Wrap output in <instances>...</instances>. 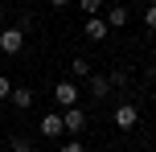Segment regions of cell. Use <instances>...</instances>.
I'll return each instance as SVG.
<instances>
[{
	"label": "cell",
	"mask_w": 156,
	"mask_h": 152,
	"mask_svg": "<svg viewBox=\"0 0 156 152\" xmlns=\"http://www.w3.org/2000/svg\"><path fill=\"white\" fill-rule=\"evenodd\" d=\"M21 49H25V29H16V25L12 29H0V54L12 58V54H21Z\"/></svg>",
	"instance_id": "cell-1"
},
{
	"label": "cell",
	"mask_w": 156,
	"mask_h": 152,
	"mask_svg": "<svg viewBox=\"0 0 156 152\" xmlns=\"http://www.w3.org/2000/svg\"><path fill=\"white\" fill-rule=\"evenodd\" d=\"M54 99H58L62 111H66V107H78V82H74V78H62V82L54 87Z\"/></svg>",
	"instance_id": "cell-2"
},
{
	"label": "cell",
	"mask_w": 156,
	"mask_h": 152,
	"mask_svg": "<svg viewBox=\"0 0 156 152\" xmlns=\"http://www.w3.org/2000/svg\"><path fill=\"white\" fill-rule=\"evenodd\" d=\"M41 136H45V140H62V136H66L62 111H49V115H41Z\"/></svg>",
	"instance_id": "cell-3"
},
{
	"label": "cell",
	"mask_w": 156,
	"mask_h": 152,
	"mask_svg": "<svg viewBox=\"0 0 156 152\" xmlns=\"http://www.w3.org/2000/svg\"><path fill=\"white\" fill-rule=\"evenodd\" d=\"M136 123H140V107H136V103H119L115 107V128H136Z\"/></svg>",
	"instance_id": "cell-4"
},
{
	"label": "cell",
	"mask_w": 156,
	"mask_h": 152,
	"mask_svg": "<svg viewBox=\"0 0 156 152\" xmlns=\"http://www.w3.org/2000/svg\"><path fill=\"white\" fill-rule=\"evenodd\" d=\"M86 37H90V41H107V33H111V25L107 21H103V16H86Z\"/></svg>",
	"instance_id": "cell-5"
},
{
	"label": "cell",
	"mask_w": 156,
	"mask_h": 152,
	"mask_svg": "<svg viewBox=\"0 0 156 152\" xmlns=\"http://www.w3.org/2000/svg\"><path fill=\"white\" fill-rule=\"evenodd\" d=\"M62 123H66V132H82V128H86L82 107H66V111H62Z\"/></svg>",
	"instance_id": "cell-6"
},
{
	"label": "cell",
	"mask_w": 156,
	"mask_h": 152,
	"mask_svg": "<svg viewBox=\"0 0 156 152\" xmlns=\"http://www.w3.org/2000/svg\"><path fill=\"white\" fill-rule=\"evenodd\" d=\"M8 103H12L16 111H29V107H33V90H29V87H12V95H8Z\"/></svg>",
	"instance_id": "cell-7"
},
{
	"label": "cell",
	"mask_w": 156,
	"mask_h": 152,
	"mask_svg": "<svg viewBox=\"0 0 156 152\" xmlns=\"http://www.w3.org/2000/svg\"><path fill=\"white\" fill-rule=\"evenodd\" d=\"M90 95L94 99H107L111 95V78H107V74H90Z\"/></svg>",
	"instance_id": "cell-8"
},
{
	"label": "cell",
	"mask_w": 156,
	"mask_h": 152,
	"mask_svg": "<svg viewBox=\"0 0 156 152\" xmlns=\"http://www.w3.org/2000/svg\"><path fill=\"white\" fill-rule=\"evenodd\" d=\"M103 21H107L111 29H119V25H127V8H123V4H111V8H107V16H103Z\"/></svg>",
	"instance_id": "cell-9"
},
{
	"label": "cell",
	"mask_w": 156,
	"mask_h": 152,
	"mask_svg": "<svg viewBox=\"0 0 156 152\" xmlns=\"http://www.w3.org/2000/svg\"><path fill=\"white\" fill-rule=\"evenodd\" d=\"M70 74H74V78H90V62H86V58H74V62H70Z\"/></svg>",
	"instance_id": "cell-10"
},
{
	"label": "cell",
	"mask_w": 156,
	"mask_h": 152,
	"mask_svg": "<svg viewBox=\"0 0 156 152\" xmlns=\"http://www.w3.org/2000/svg\"><path fill=\"white\" fill-rule=\"evenodd\" d=\"M78 8H82L86 16H99V8H103V0H78Z\"/></svg>",
	"instance_id": "cell-11"
},
{
	"label": "cell",
	"mask_w": 156,
	"mask_h": 152,
	"mask_svg": "<svg viewBox=\"0 0 156 152\" xmlns=\"http://www.w3.org/2000/svg\"><path fill=\"white\" fill-rule=\"evenodd\" d=\"M12 152H33V144L25 136H12Z\"/></svg>",
	"instance_id": "cell-12"
},
{
	"label": "cell",
	"mask_w": 156,
	"mask_h": 152,
	"mask_svg": "<svg viewBox=\"0 0 156 152\" xmlns=\"http://www.w3.org/2000/svg\"><path fill=\"white\" fill-rule=\"evenodd\" d=\"M144 25H148V29H156V4H148V12H144Z\"/></svg>",
	"instance_id": "cell-13"
},
{
	"label": "cell",
	"mask_w": 156,
	"mask_h": 152,
	"mask_svg": "<svg viewBox=\"0 0 156 152\" xmlns=\"http://www.w3.org/2000/svg\"><path fill=\"white\" fill-rule=\"evenodd\" d=\"M8 95H12V82H8L4 74H0V99H8Z\"/></svg>",
	"instance_id": "cell-14"
},
{
	"label": "cell",
	"mask_w": 156,
	"mask_h": 152,
	"mask_svg": "<svg viewBox=\"0 0 156 152\" xmlns=\"http://www.w3.org/2000/svg\"><path fill=\"white\" fill-rule=\"evenodd\" d=\"M58 152H82V144H74V140H66V144L58 148Z\"/></svg>",
	"instance_id": "cell-15"
},
{
	"label": "cell",
	"mask_w": 156,
	"mask_h": 152,
	"mask_svg": "<svg viewBox=\"0 0 156 152\" xmlns=\"http://www.w3.org/2000/svg\"><path fill=\"white\" fill-rule=\"evenodd\" d=\"M49 4H54V8H66V4H70V0H49Z\"/></svg>",
	"instance_id": "cell-16"
},
{
	"label": "cell",
	"mask_w": 156,
	"mask_h": 152,
	"mask_svg": "<svg viewBox=\"0 0 156 152\" xmlns=\"http://www.w3.org/2000/svg\"><path fill=\"white\" fill-rule=\"evenodd\" d=\"M152 4H156V0H152Z\"/></svg>",
	"instance_id": "cell-17"
}]
</instances>
